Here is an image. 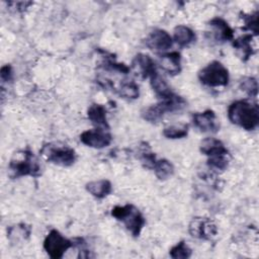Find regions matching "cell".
Returning <instances> with one entry per match:
<instances>
[{"instance_id":"1","label":"cell","mask_w":259,"mask_h":259,"mask_svg":"<svg viewBox=\"0 0 259 259\" xmlns=\"http://www.w3.org/2000/svg\"><path fill=\"white\" fill-rule=\"evenodd\" d=\"M228 117L233 124L253 131L259 124V107L256 102L236 100L228 107Z\"/></svg>"},{"instance_id":"2","label":"cell","mask_w":259,"mask_h":259,"mask_svg":"<svg viewBox=\"0 0 259 259\" xmlns=\"http://www.w3.org/2000/svg\"><path fill=\"white\" fill-rule=\"evenodd\" d=\"M40 164L36 156L30 150H22L13 156L8 165V174L11 178L22 176L38 177L40 175Z\"/></svg>"},{"instance_id":"3","label":"cell","mask_w":259,"mask_h":259,"mask_svg":"<svg viewBox=\"0 0 259 259\" xmlns=\"http://www.w3.org/2000/svg\"><path fill=\"white\" fill-rule=\"evenodd\" d=\"M200 152L207 157V166L215 171H224L228 168L231 155L222 141L215 138H205L199 146Z\"/></svg>"},{"instance_id":"4","label":"cell","mask_w":259,"mask_h":259,"mask_svg":"<svg viewBox=\"0 0 259 259\" xmlns=\"http://www.w3.org/2000/svg\"><path fill=\"white\" fill-rule=\"evenodd\" d=\"M186 100L173 93L166 98L160 99L156 104H153L142 111V117L149 122H158L165 113L175 112L183 109L186 106Z\"/></svg>"},{"instance_id":"5","label":"cell","mask_w":259,"mask_h":259,"mask_svg":"<svg viewBox=\"0 0 259 259\" xmlns=\"http://www.w3.org/2000/svg\"><path fill=\"white\" fill-rule=\"evenodd\" d=\"M111 215L117 221L121 222L125 229L134 237H139L146 220L142 212L134 204L127 203L125 205H116L111 209Z\"/></svg>"},{"instance_id":"6","label":"cell","mask_w":259,"mask_h":259,"mask_svg":"<svg viewBox=\"0 0 259 259\" xmlns=\"http://www.w3.org/2000/svg\"><path fill=\"white\" fill-rule=\"evenodd\" d=\"M39 153L48 162L62 167L72 166L77 159L76 152L73 148L59 142L45 144Z\"/></svg>"},{"instance_id":"7","label":"cell","mask_w":259,"mask_h":259,"mask_svg":"<svg viewBox=\"0 0 259 259\" xmlns=\"http://www.w3.org/2000/svg\"><path fill=\"white\" fill-rule=\"evenodd\" d=\"M198 80L207 87H225L229 84L230 75L228 69L219 61L208 63L198 72Z\"/></svg>"},{"instance_id":"8","label":"cell","mask_w":259,"mask_h":259,"mask_svg":"<svg viewBox=\"0 0 259 259\" xmlns=\"http://www.w3.org/2000/svg\"><path fill=\"white\" fill-rule=\"evenodd\" d=\"M73 240L65 238L58 230H51L44 241V249L53 259H60L68 249L73 247Z\"/></svg>"},{"instance_id":"9","label":"cell","mask_w":259,"mask_h":259,"mask_svg":"<svg viewBox=\"0 0 259 259\" xmlns=\"http://www.w3.org/2000/svg\"><path fill=\"white\" fill-rule=\"evenodd\" d=\"M189 234L196 239L210 240L218 234L217 225L208 218L196 217L191 220L188 226Z\"/></svg>"},{"instance_id":"10","label":"cell","mask_w":259,"mask_h":259,"mask_svg":"<svg viewBox=\"0 0 259 259\" xmlns=\"http://www.w3.org/2000/svg\"><path fill=\"white\" fill-rule=\"evenodd\" d=\"M80 141L90 148L103 149L111 144L112 136L106 128L95 127L83 132L80 135Z\"/></svg>"},{"instance_id":"11","label":"cell","mask_w":259,"mask_h":259,"mask_svg":"<svg viewBox=\"0 0 259 259\" xmlns=\"http://www.w3.org/2000/svg\"><path fill=\"white\" fill-rule=\"evenodd\" d=\"M192 122L202 133H217L220 130V122L217 114L211 109L192 114Z\"/></svg>"},{"instance_id":"12","label":"cell","mask_w":259,"mask_h":259,"mask_svg":"<svg viewBox=\"0 0 259 259\" xmlns=\"http://www.w3.org/2000/svg\"><path fill=\"white\" fill-rule=\"evenodd\" d=\"M148 49L160 53L170 49L173 45L172 36L164 29H154L145 39Z\"/></svg>"},{"instance_id":"13","label":"cell","mask_w":259,"mask_h":259,"mask_svg":"<svg viewBox=\"0 0 259 259\" xmlns=\"http://www.w3.org/2000/svg\"><path fill=\"white\" fill-rule=\"evenodd\" d=\"M132 68L138 75L141 76L142 79L150 78L152 75L158 72L154 60L149 55L143 53L135 56L132 62Z\"/></svg>"},{"instance_id":"14","label":"cell","mask_w":259,"mask_h":259,"mask_svg":"<svg viewBox=\"0 0 259 259\" xmlns=\"http://www.w3.org/2000/svg\"><path fill=\"white\" fill-rule=\"evenodd\" d=\"M213 37L218 41H229L234 39V31L228 22L222 17H213L208 21Z\"/></svg>"},{"instance_id":"15","label":"cell","mask_w":259,"mask_h":259,"mask_svg":"<svg viewBox=\"0 0 259 259\" xmlns=\"http://www.w3.org/2000/svg\"><path fill=\"white\" fill-rule=\"evenodd\" d=\"M159 65L169 75H178L181 72V55L178 52L162 54L160 55Z\"/></svg>"},{"instance_id":"16","label":"cell","mask_w":259,"mask_h":259,"mask_svg":"<svg viewBox=\"0 0 259 259\" xmlns=\"http://www.w3.org/2000/svg\"><path fill=\"white\" fill-rule=\"evenodd\" d=\"M252 34H243L236 39H233V48L236 51L237 56L243 61L247 62L255 53L252 46Z\"/></svg>"},{"instance_id":"17","label":"cell","mask_w":259,"mask_h":259,"mask_svg":"<svg viewBox=\"0 0 259 259\" xmlns=\"http://www.w3.org/2000/svg\"><path fill=\"white\" fill-rule=\"evenodd\" d=\"M87 117L94 125H96V127L109 130V124L106 116V108L102 104H91L87 109Z\"/></svg>"},{"instance_id":"18","label":"cell","mask_w":259,"mask_h":259,"mask_svg":"<svg viewBox=\"0 0 259 259\" xmlns=\"http://www.w3.org/2000/svg\"><path fill=\"white\" fill-rule=\"evenodd\" d=\"M85 188L95 198L102 199L111 193L112 184L107 179H100L88 182L85 185Z\"/></svg>"},{"instance_id":"19","label":"cell","mask_w":259,"mask_h":259,"mask_svg":"<svg viewBox=\"0 0 259 259\" xmlns=\"http://www.w3.org/2000/svg\"><path fill=\"white\" fill-rule=\"evenodd\" d=\"M196 39L195 32L186 25H177L173 31V40L180 47H187Z\"/></svg>"},{"instance_id":"20","label":"cell","mask_w":259,"mask_h":259,"mask_svg":"<svg viewBox=\"0 0 259 259\" xmlns=\"http://www.w3.org/2000/svg\"><path fill=\"white\" fill-rule=\"evenodd\" d=\"M149 79H150L152 89L154 90V92L160 99L166 98L174 93L171 90L168 83L166 82V80L158 72L155 73L154 75H152Z\"/></svg>"},{"instance_id":"21","label":"cell","mask_w":259,"mask_h":259,"mask_svg":"<svg viewBox=\"0 0 259 259\" xmlns=\"http://www.w3.org/2000/svg\"><path fill=\"white\" fill-rule=\"evenodd\" d=\"M115 92L122 98L125 99H137L140 95L139 86L135 81L132 80H123L119 84V86L115 89Z\"/></svg>"},{"instance_id":"22","label":"cell","mask_w":259,"mask_h":259,"mask_svg":"<svg viewBox=\"0 0 259 259\" xmlns=\"http://www.w3.org/2000/svg\"><path fill=\"white\" fill-rule=\"evenodd\" d=\"M152 170L160 180H166L170 178L174 173L173 164L167 159H157Z\"/></svg>"},{"instance_id":"23","label":"cell","mask_w":259,"mask_h":259,"mask_svg":"<svg viewBox=\"0 0 259 259\" xmlns=\"http://www.w3.org/2000/svg\"><path fill=\"white\" fill-rule=\"evenodd\" d=\"M137 157L141 161L142 165L145 168H148V169H151V170H152L155 162L157 161L156 155L152 152L149 144L146 143V142L142 143L139 146V148H138V156Z\"/></svg>"},{"instance_id":"24","label":"cell","mask_w":259,"mask_h":259,"mask_svg":"<svg viewBox=\"0 0 259 259\" xmlns=\"http://www.w3.org/2000/svg\"><path fill=\"white\" fill-rule=\"evenodd\" d=\"M31 228L25 224H18L15 226H10L7 228V237L12 242H17L19 240H25L29 237Z\"/></svg>"},{"instance_id":"25","label":"cell","mask_w":259,"mask_h":259,"mask_svg":"<svg viewBox=\"0 0 259 259\" xmlns=\"http://www.w3.org/2000/svg\"><path fill=\"white\" fill-rule=\"evenodd\" d=\"M188 134V124H172L164 127L163 135L167 139L176 140L186 137Z\"/></svg>"},{"instance_id":"26","label":"cell","mask_w":259,"mask_h":259,"mask_svg":"<svg viewBox=\"0 0 259 259\" xmlns=\"http://www.w3.org/2000/svg\"><path fill=\"white\" fill-rule=\"evenodd\" d=\"M191 254H192V250L185 243V241L178 242L169 251V255L173 259H187L191 256Z\"/></svg>"},{"instance_id":"27","label":"cell","mask_w":259,"mask_h":259,"mask_svg":"<svg viewBox=\"0 0 259 259\" xmlns=\"http://www.w3.org/2000/svg\"><path fill=\"white\" fill-rule=\"evenodd\" d=\"M239 87L250 97H256L258 94V82L254 77H243L240 80Z\"/></svg>"},{"instance_id":"28","label":"cell","mask_w":259,"mask_h":259,"mask_svg":"<svg viewBox=\"0 0 259 259\" xmlns=\"http://www.w3.org/2000/svg\"><path fill=\"white\" fill-rule=\"evenodd\" d=\"M100 67L104 70L107 71H114V72H119L122 74H128L131 71V68L127 67L124 64L121 63H117L113 58H104L103 62L100 64Z\"/></svg>"},{"instance_id":"29","label":"cell","mask_w":259,"mask_h":259,"mask_svg":"<svg viewBox=\"0 0 259 259\" xmlns=\"http://www.w3.org/2000/svg\"><path fill=\"white\" fill-rule=\"evenodd\" d=\"M241 17L245 24L244 29L250 30L251 32H253L254 35H257L258 34V11H256L252 14L243 13V16H241Z\"/></svg>"},{"instance_id":"30","label":"cell","mask_w":259,"mask_h":259,"mask_svg":"<svg viewBox=\"0 0 259 259\" xmlns=\"http://www.w3.org/2000/svg\"><path fill=\"white\" fill-rule=\"evenodd\" d=\"M9 9L15 12H23L25 11L30 5H32L31 1H10L6 3Z\"/></svg>"},{"instance_id":"31","label":"cell","mask_w":259,"mask_h":259,"mask_svg":"<svg viewBox=\"0 0 259 259\" xmlns=\"http://www.w3.org/2000/svg\"><path fill=\"white\" fill-rule=\"evenodd\" d=\"M0 77H1V81L2 83H8L11 82L13 80V70L11 65L7 64L2 66L1 71H0Z\"/></svg>"}]
</instances>
